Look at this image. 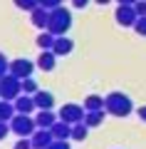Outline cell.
<instances>
[{"label": "cell", "instance_id": "1", "mask_svg": "<svg viewBox=\"0 0 146 149\" xmlns=\"http://www.w3.org/2000/svg\"><path fill=\"white\" fill-rule=\"evenodd\" d=\"M104 109L107 114H114V117H129L134 112V104H131L129 95H124V92H109L104 97Z\"/></svg>", "mask_w": 146, "mask_h": 149}, {"label": "cell", "instance_id": "2", "mask_svg": "<svg viewBox=\"0 0 146 149\" xmlns=\"http://www.w3.org/2000/svg\"><path fill=\"white\" fill-rule=\"evenodd\" d=\"M69 27H72V13L67 10V8H55V10H50V22H47V30L52 32L55 37H62L69 32Z\"/></svg>", "mask_w": 146, "mask_h": 149}, {"label": "cell", "instance_id": "3", "mask_svg": "<svg viewBox=\"0 0 146 149\" xmlns=\"http://www.w3.org/2000/svg\"><path fill=\"white\" fill-rule=\"evenodd\" d=\"M10 129H12V134H17V137H32L40 127H37V122H35L32 114H20V112H17L15 117L10 119Z\"/></svg>", "mask_w": 146, "mask_h": 149}, {"label": "cell", "instance_id": "4", "mask_svg": "<svg viewBox=\"0 0 146 149\" xmlns=\"http://www.w3.org/2000/svg\"><path fill=\"white\" fill-rule=\"evenodd\" d=\"M20 95H22V80L15 77V74H5V77L0 80V100L15 102Z\"/></svg>", "mask_w": 146, "mask_h": 149}, {"label": "cell", "instance_id": "5", "mask_svg": "<svg viewBox=\"0 0 146 149\" xmlns=\"http://www.w3.org/2000/svg\"><path fill=\"white\" fill-rule=\"evenodd\" d=\"M84 114H87L84 104L67 102V104L60 107V119H62V122H67V124H79V122H84Z\"/></svg>", "mask_w": 146, "mask_h": 149}, {"label": "cell", "instance_id": "6", "mask_svg": "<svg viewBox=\"0 0 146 149\" xmlns=\"http://www.w3.org/2000/svg\"><path fill=\"white\" fill-rule=\"evenodd\" d=\"M35 65L32 60L27 57H17L10 62V74H15V77H20V80H27V77H32V72H35Z\"/></svg>", "mask_w": 146, "mask_h": 149}, {"label": "cell", "instance_id": "7", "mask_svg": "<svg viewBox=\"0 0 146 149\" xmlns=\"http://www.w3.org/2000/svg\"><path fill=\"white\" fill-rule=\"evenodd\" d=\"M114 17H116V22H119L121 27H134L136 20H139L134 5H119V8H116V13H114Z\"/></svg>", "mask_w": 146, "mask_h": 149}, {"label": "cell", "instance_id": "8", "mask_svg": "<svg viewBox=\"0 0 146 149\" xmlns=\"http://www.w3.org/2000/svg\"><path fill=\"white\" fill-rule=\"evenodd\" d=\"M12 104H15V112H20V114H32V112H37L35 97H32V95H25V92H22Z\"/></svg>", "mask_w": 146, "mask_h": 149}, {"label": "cell", "instance_id": "9", "mask_svg": "<svg viewBox=\"0 0 146 149\" xmlns=\"http://www.w3.org/2000/svg\"><path fill=\"white\" fill-rule=\"evenodd\" d=\"M30 22L37 27V30H47V22H50V10L42 5H37L35 10L30 13Z\"/></svg>", "mask_w": 146, "mask_h": 149}, {"label": "cell", "instance_id": "10", "mask_svg": "<svg viewBox=\"0 0 146 149\" xmlns=\"http://www.w3.org/2000/svg\"><path fill=\"white\" fill-rule=\"evenodd\" d=\"M30 139H32V149H47L50 144L55 142V137H52V132H50V129H37Z\"/></svg>", "mask_w": 146, "mask_h": 149}, {"label": "cell", "instance_id": "11", "mask_svg": "<svg viewBox=\"0 0 146 149\" xmlns=\"http://www.w3.org/2000/svg\"><path fill=\"white\" fill-rule=\"evenodd\" d=\"M55 65H57V55H55L52 50H42V52L37 55V67H40L42 72H52Z\"/></svg>", "mask_w": 146, "mask_h": 149}, {"label": "cell", "instance_id": "12", "mask_svg": "<svg viewBox=\"0 0 146 149\" xmlns=\"http://www.w3.org/2000/svg\"><path fill=\"white\" fill-rule=\"evenodd\" d=\"M57 119H60V114H55L52 109H37V114H35V122L40 129H50Z\"/></svg>", "mask_w": 146, "mask_h": 149}, {"label": "cell", "instance_id": "13", "mask_svg": "<svg viewBox=\"0 0 146 149\" xmlns=\"http://www.w3.org/2000/svg\"><path fill=\"white\" fill-rule=\"evenodd\" d=\"M50 132H52V137H55V139L69 142V139H72V124H67V122H62V119H57V122L50 127Z\"/></svg>", "mask_w": 146, "mask_h": 149}, {"label": "cell", "instance_id": "14", "mask_svg": "<svg viewBox=\"0 0 146 149\" xmlns=\"http://www.w3.org/2000/svg\"><path fill=\"white\" fill-rule=\"evenodd\" d=\"M32 97H35L37 109H52V107H55V95H52V92H47V90H37Z\"/></svg>", "mask_w": 146, "mask_h": 149}, {"label": "cell", "instance_id": "15", "mask_svg": "<svg viewBox=\"0 0 146 149\" xmlns=\"http://www.w3.org/2000/svg\"><path fill=\"white\" fill-rule=\"evenodd\" d=\"M74 50V42L69 40L67 35H62V37H57L55 40V45H52V52L57 55V57H64V55H69Z\"/></svg>", "mask_w": 146, "mask_h": 149}, {"label": "cell", "instance_id": "16", "mask_svg": "<svg viewBox=\"0 0 146 149\" xmlns=\"http://www.w3.org/2000/svg\"><path fill=\"white\" fill-rule=\"evenodd\" d=\"M104 114H107V109H97V112H87V114H84V124H87L89 129H94V127H99V124L104 122Z\"/></svg>", "mask_w": 146, "mask_h": 149}, {"label": "cell", "instance_id": "17", "mask_svg": "<svg viewBox=\"0 0 146 149\" xmlns=\"http://www.w3.org/2000/svg\"><path fill=\"white\" fill-rule=\"evenodd\" d=\"M55 40H57V37H55L50 30H42L40 35H37V40H35V42H37V47H40V50H52Z\"/></svg>", "mask_w": 146, "mask_h": 149}, {"label": "cell", "instance_id": "18", "mask_svg": "<svg viewBox=\"0 0 146 149\" xmlns=\"http://www.w3.org/2000/svg\"><path fill=\"white\" fill-rule=\"evenodd\" d=\"M15 114H17V112H15V104H12V102L0 100V122H10Z\"/></svg>", "mask_w": 146, "mask_h": 149}, {"label": "cell", "instance_id": "19", "mask_svg": "<svg viewBox=\"0 0 146 149\" xmlns=\"http://www.w3.org/2000/svg\"><path fill=\"white\" fill-rule=\"evenodd\" d=\"M84 109H87V112L104 109V97H99V95H89L87 100H84Z\"/></svg>", "mask_w": 146, "mask_h": 149}, {"label": "cell", "instance_id": "20", "mask_svg": "<svg viewBox=\"0 0 146 149\" xmlns=\"http://www.w3.org/2000/svg\"><path fill=\"white\" fill-rule=\"evenodd\" d=\"M87 134H89V127H87L84 122L72 124V139H74V142H84V139H87Z\"/></svg>", "mask_w": 146, "mask_h": 149}, {"label": "cell", "instance_id": "21", "mask_svg": "<svg viewBox=\"0 0 146 149\" xmlns=\"http://www.w3.org/2000/svg\"><path fill=\"white\" fill-rule=\"evenodd\" d=\"M12 3H15V8H20V10H25V13H32L40 5V0H12Z\"/></svg>", "mask_w": 146, "mask_h": 149}, {"label": "cell", "instance_id": "22", "mask_svg": "<svg viewBox=\"0 0 146 149\" xmlns=\"http://www.w3.org/2000/svg\"><path fill=\"white\" fill-rule=\"evenodd\" d=\"M37 90H40V87H37V82L32 80V77H27V80H22V92H25V95H35Z\"/></svg>", "mask_w": 146, "mask_h": 149}, {"label": "cell", "instance_id": "23", "mask_svg": "<svg viewBox=\"0 0 146 149\" xmlns=\"http://www.w3.org/2000/svg\"><path fill=\"white\" fill-rule=\"evenodd\" d=\"M5 74H10V60H8L3 52H0V80H3Z\"/></svg>", "mask_w": 146, "mask_h": 149}, {"label": "cell", "instance_id": "24", "mask_svg": "<svg viewBox=\"0 0 146 149\" xmlns=\"http://www.w3.org/2000/svg\"><path fill=\"white\" fill-rule=\"evenodd\" d=\"M12 149H32V139H30V137H20Z\"/></svg>", "mask_w": 146, "mask_h": 149}, {"label": "cell", "instance_id": "25", "mask_svg": "<svg viewBox=\"0 0 146 149\" xmlns=\"http://www.w3.org/2000/svg\"><path fill=\"white\" fill-rule=\"evenodd\" d=\"M134 30L139 32L141 37H146V15H144V17H139V20H136V25H134Z\"/></svg>", "mask_w": 146, "mask_h": 149}, {"label": "cell", "instance_id": "26", "mask_svg": "<svg viewBox=\"0 0 146 149\" xmlns=\"http://www.w3.org/2000/svg\"><path fill=\"white\" fill-rule=\"evenodd\" d=\"M40 5H42V8H47V10H55V8L62 5V0H40Z\"/></svg>", "mask_w": 146, "mask_h": 149}, {"label": "cell", "instance_id": "27", "mask_svg": "<svg viewBox=\"0 0 146 149\" xmlns=\"http://www.w3.org/2000/svg\"><path fill=\"white\" fill-rule=\"evenodd\" d=\"M134 10H136V15H139V17H144L146 15V0H136Z\"/></svg>", "mask_w": 146, "mask_h": 149}, {"label": "cell", "instance_id": "28", "mask_svg": "<svg viewBox=\"0 0 146 149\" xmlns=\"http://www.w3.org/2000/svg\"><path fill=\"white\" fill-rule=\"evenodd\" d=\"M47 149H72V147H69V142H62V139H55V142L50 144Z\"/></svg>", "mask_w": 146, "mask_h": 149}, {"label": "cell", "instance_id": "29", "mask_svg": "<svg viewBox=\"0 0 146 149\" xmlns=\"http://www.w3.org/2000/svg\"><path fill=\"white\" fill-rule=\"evenodd\" d=\"M10 132H12V129H10V122H0V142H3Z\"/></svg>", "mask_w": 146, "mask_h": 149}, {"label": "cell", "instance_id": "30", "mask_svg": "<svg viewBox=\"0 0 146 149\" xmlns=\"http://www.w3.org/2000/svg\"><path fill=\"white\" fill-rule=\"evenodd\" d=\"M136 114H139V119H141V122H146V104H141L139 109H136Z\"/></svg>", "mask_w": 146, "mask_h": 149}, {"label": "cell", "instance_id": "31", "mask_svg": "<svg viewBox=\"0 0 146 149\" xmlns=\"http://www.w3.org/2000/svg\"><path fill=\"white\" fill-rule=\"evenodd\" d=\"M72 5L82 10V8H87V5H89V0H72Z\"/></svg>", "mask_w": 146, "mask_h": 149}, {"label": "cell", "instance_id": "32", "mask_svg": "<svg viewBox=\"0 0 146 149\" xmlns=\"http://www.w3.org/2000/svg\"><path fill=\"white\" fill-rule=\"evenodd\" d=\"M119 5H136V0H116Z\"/></svg>", "mask_w": 146, "mask_h": 149}, {"label": "cell", "instance_id": "33", "mask_svg": "<svg viewBox=\"0 0 146 149\" xmlns=\"http://www.w3.org/2000/svg\"><path fill=\"white\" fill-rule=\"evenodd\" d=\"M111 0H97V5H109Z\"/></svg>", "mask_w": 146, "mask_h": 149}]
</instances>
